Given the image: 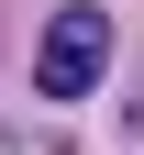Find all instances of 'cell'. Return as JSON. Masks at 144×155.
I'll use <instances>...</instances> for the list:
<instances>
[{"label": "cell", "mask_w": 144, "mask_h": 155, "mask_svg": "<svg viewBox=\"0 0 144 155\" xmlns=\"http://www.w3.org/2000/svg\"><path fill=\"white\" fill-rule=\"evenodd\" d=\"M100 78H111V11H100V0H67V11H45V45H33V89L67 111V100H89Z\"/></svg>", "instance_id": "6da1fadb"}]
</instances>
